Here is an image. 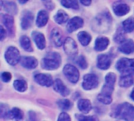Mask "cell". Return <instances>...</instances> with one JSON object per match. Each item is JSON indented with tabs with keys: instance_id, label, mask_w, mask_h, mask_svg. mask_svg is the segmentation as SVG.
Masks as SVG:
<instances>
[{
	"instance_id": "1f68e13d",
	"label": "cell",
	"mask_w": 134,
	"mask_h": 121,
	"mask_svg": "<svg viewBox=\"0 0 134 121\" xmlns=\"http://www.w3.org/2000/svg\"><path fill=\"white\" fill-rule=\"evenodd\" d=\"M61 5L68 9H79V8L78 0H61Z\"/></svg>"
},
{
	"instance_id": "5bb4252c",
	"label": "cell",
	"mask_w": 134,
	"mask_h": 121,
	"mask_svg": "<svg viewBox=\"0 0 134 121\" xmlns=\"http://www.w3.org/2000/svg\"><path fill=\"white\" fill-rule=\"evenodd\" d=\"M50 39L51 41L53 43V44L57 46V47H60L63 45L64 42H63V35L61 31L59 28H53L51 31L50 34Z\"/></svg>"
},
{
	"instance_id": "e0dca14e",
	"label": "cell",
	"mask_w": 134,
	"mask_h": 121,
	"mask_svg": "<svg viewBox=\"0 0 134 121\" xmlns=\"http://www.w3.org/2000/svg\"><path fill=\"white\" fill-rule=\"evenodd\" d=\"M20 62L22 67L27 69H34L38 66V60L34 57H22Z\"/></svg>"
},
{
	"instance_id": "44dd1931",
	"label": "cell",
	"mask_w": 134,
	"mask_h": 121,
	"mask_svg": "<svg viewBox=\"0 0 134 121\" xmlns=\"http://www.w3.org/2000/svg\"><path fill=\"white\" fill-rule=\"evenodd\" d=\"M31 36L35 45L39 50H43L46 47V39L42 33L34 31Z\"/></svg>"
},
{
	"instance_id": "ba28073f",
	"label": "cell",
	"mask_w": 134,
	"mask_h": 121,
	"mask_svg": "<svg viewBox=\"0 0 134 121\" xmlns=\"http://www.w3.org/2000/svg\"><path fill=\"white\" fill-rule=\"evenodd\" d=\"M97 28H99V31H105L111 24V17L109 13H102L95 19Z\"/></svg>"
},
{
	"instance_id": "ffe728a7",
	"label": "cell",
	"mask_w": 134,
	"mask_h": 121,
	"mask_svg": "<svg viewBox=\"0 0 134 121\" xmlns=\"http://www.w3.org/2000/svg\"><path fill=\"white\" fill-rule=\"evenodd\" d=\"M109 43L110 41L107 37H104V36L98 37L95 41L94 49L97 51H104L108 48Z\"/></svg>"
},
{
	"instance_id": "836d02e7",
	"label": "cell",
	"mask_w": 134,
	"mask_h": 121,
	"mask_svg": "<svg viewBox=\"0 0 134 121\" xmlns=\"http://www.w3.org/2000/svg\"><path fill=\"white\" fill-rule=\"evenodd\" d=\"M124 32H125V31H124L123 28H122V30L119 29V31H118L116 32V34L115 35L114 39H115V41L117 43L121 44L122 43H123V42L126 40V36H125V35H124Z\"/></svg>"
},
{
	"instance_id": "f35d334b",
	"label": "cell",
	"mask_w": 134,
	"mask_h": 121,
	"mask_svg": "<svg viewBox=\"0 0 134 121\" xmlns=\"http://www.w3.org/2000/svg\"><path fill=\"white\" fill-rule=\"evenodd\" d=\"M0 29H1V41H3L4 39L6 37V30L4 28L3 26H1Z\"/></svg>"
},
{
	"instance_id": "74e56055",
	"label": "cell",
	"mask_w": 134,
	"mask_h": 121,
	"mask_svg": "<svg viewBox=\"0 0 134 121\" xmlns=\"http://www.w3.org/2000/svg\"><path fill=\"white\" fill-rule=\"evenodd\" d=\"M59 121H70L71 120V117H69V115L66 113H61L57 119Z\"/></svg>"
},
{
	"instance_id": "83f0119b",
	"label": "cell",
	"mask_w": 134,
	"mask_h": 121,
	"mask_svg": "<svg viewBox=\"0 0 134 121\" xmlns=\"http://www.w3.org/2000/svg\"><path fill=\"white\" fill-rule=\"evenodd\" d=\"M2 6L4 8V9L9 13V14H13L15 15L17 13V6L16 5V3L14 2H11V1H8L5 2L4 4L2 1Z\"/></svg>"
},
{
	"instance_id": "cb8c5ba5",
	"label": "cell",
	"mask_w": 134,
	"mask_h": 121,
	"mask_svg": "<svg viewBox=\"0 0 134 121\" xmlns=\"http://www.w3.org/2000/svg\"><path fill=\"white\" fill-rule=\"evenodd\" d=\"M23 113L18 108H13L11 110H9L7 114L5 115V118L10 119V120H23Z\"/></svg>"
},
{
	"instance_id": "30bf717a",
	"label": "cell",
	"mask_w": 134,
	"mask_h": 121,
	"mask_svg": "<svg viewBox=\"0 0 134 121\" xmlns=\"http://www.w3.org/2000/svg\"><path fill=\"white\" fill-rule=\"evenodd\" d=\"M35 81L40 86L49 87L53 84V78L50 75L44 73H38L34 76Z\"/></svg>"
},
{
	"instance_id": "4316f807",
	"label": "cell",
	"mask_w": 134,
	"mask_h": 121,
	"mask_svg": "<svg viewBox=\"0 0 134 121\" xmlns=\"http://www.w3.org/2000/svg\"><path fill=\"white\" fill-rule=\"evenodd\" d=\"M20 46L25 51H27V52H32L33 51L31 39L27 35H22L20 38Z\"/></svg>"
},
{
	"instance_id": "6da1fadb",
	"label": "cell",
	"mask_w": 134,
	"mask_h": 121,
	"mask_svg": "<svg viewBox=\"0 0 134 121\" xmlns=\"http://www.w3.org/2000/svg\"><path fill=\"white\" fill-rule=\"evenodd\" d=\"M116 82V75L109 72L105 76V83L102 87L101 92L97 96V100L104 105H110L112 102V92L114 91L115 83Z\"/></svg>"
},
{
	"instance_id": "3957f363",
	"label": "cell",
	"mask_w": 134,
	"mask_h": 121,
	"mask_svg": "<svg viewBox=\"0 0 134 121\" xmlns=\"http://www.w3.org/2000/svg\"><path fill=\"white\" fill-rule=\"evenodd\" d=\"M61 64V57L57 52H50L42 60V68L46 70L57 69Z\"/></svg>"
},
{
	"instance_id": "ac0fdd59",
	"label": "cell",
	"mask_w": 134,
	"mask_h": 121,
	"mask_svg": "<svg viewBox=\"0 0 134 121\" xmlns=\"http://www.w3.org/2000/svg\"><path fill=\"white\" fill-rule=\"evenodd\" d=\"M130 6L127 4L123 3V2H117V3H115L113 6V11L115 14L119 17L127 14L130 12Z\"/></svg>"
},
{
	"instance_id": "52a82bcc",
	"label": "cell",
	"mask_w": 134,
	"mask_h": 121,
	"mask_svg": "<svg viewBox=\"0 0 134 121\" xmlns=\"http://www.w3.org/2000/svg\"><path fill=\"white\" fill-rule=\"evenodd\" d=\"M63 47H64V50L65 54L68 57H70L71 58H75L77 56L78 46H77L75 41L72 38H71V37L66 38V39L64 41Z\"/></svg>"
},
{
	"instance_id": "8d00e7d4",
	"label": "cell",
	"mask_w": 134,
	"mask_h": 121,
	"mask_svg": "<svg viewBox=\"0 0 134 121\" xmlns=\"http://www.w3.org/2000/svg\"><path fill=\"white\" fill-rule=\"evenodd\" d=\"M76 118L79 120H97V118L94 117H87V116H84V115H79L76 114Z\"/></svg>"
},
{
	"instance_id": "d6986e66",
	"label": "cell",
	"mask_w": 134,
	"mask_h": 121,
	"mask_svg": "<svg viewBox=\"0 0 134 121\" xmlns=\"http://www.w3.org/2000/svg\"><path fill=\"white\" fill-rule=\"evenodd\" d=\"M119 50L125 54H130L134 52V42L132 39H126L119 47Z\"/></svg>"
},
{
	"instance_id": "7c38bea8",
	"label": "cell",
	"mask_w": 134,
	"mask_h": 121,
	"mask_svg": "<svg viewBox=\"0 0 134 121\" xmlns=\"http://www.w3.org/2000/svg\"><path fill=\"white\" fill-rule=\"evenodd\" d=\"M84 24V20L82 18L79 17H74L70 20H68V23L67 24V31L69 33H71L79 28H82Z\"/></svg>"
},
{
	"instance_id": "7bdbcfd3",
	"label": "cell",
	"mask_w": 134,
	"mask_h": 121,
	"mask_svg": "<svg viewBox=\"0 0 134 121\" xmlns=\"http://www.w3.org/2000/svg\"><path fill=\"white\" fill-rule=\"evenodd\" d=\"M43 1H45V0H43Z\"/></svg>"
},
{
	"instance_id": "d4e9b609",
	"label": "cell",
	"mask_w": 134,
	"mask_h": 121,
	"mask_svg": "<svg viewBox=\"0 0 134 121\" xmlns=\"http://www.w3.org/2000/svg\"><path fill=\"white\" fill-rule=\"evenodd\" d=\"M132 75H122L119 79V86L122 87H129L133 84L134 79Z\"/></svg>"
},
{
	"instance_id": "484cf974",
	"label": "cell",
	"mask_w": 134,
	"mask_h": 121,
	"mask_svg": "<svg viewBox=\"0 0 134 121\" xmlns=\"http://www.w3.org/2000/svg\"><path fill=\"white\" fill-rule=\"evenodd\" d=\"M78 39L79 41V43L83 46H86L90 44V43L91 42V39H92V37L91 35L86 32V31H80L79 32L78 34Z\"/></svg>"
},
{
	"instance_id": "f546056e",
	"label": "cell",
	"mask_w": 134,
	"mask_h": 121,
	"mask_svg": "<svg viewBox=\"0 0 134 121\" xmlns=\"http://www.w3.org/2000/svg\"><path fill=\"white\" fill-rule=\"evenodd\" d=\"M122 28L126 33H130L134 31V19L130 17L122 22Z\"/></svg>"
},
{
	"instance_id": "8fae6325",
	"label": "cell",
	"mask_w": 134,
	"mask_h": 121,
	"mask_svg": "<svg viewBox=\"0 0 134 121\" xmlns=\"http://www.w3.org/2000/svg\"><path fill=\"white\" fill-rule=\"evenodd\" d=\"M2 21L4 26L5 27L6 30L8 31L10 36L14 35L15 32V27H14V18L13 16L9 14H2Z\"/></svg>"
},
{
	"instance_id": "277c9868",
	"label": "cell",
	"mask_w": 134,
	"mask_h": 121,
	"mask_svg": "<svg viewBox=\"0 0 134 121\" xmlns=\"http://www.w3.org/2000/svg\"><path fill=\"white\" fill-rule=\"evenodd\" d=\"M117 70L122 75L134 76V59L122 57L117 61Z\"/></svg>"
},
{
	"instance_id": "7a4b0ae2",
	"label": "cell",
	"mask_w": 134,
	"mask_h": 121,
	"mask_svg": "<svg viewBox=\"0 0 134 121\" xmlns=\"http://www.w3.org/2000/svg\"><path fill=\"white\" fill-rule=\"evenodd\" d=\"M113 116L119 120H134V106L128 102L120 104L115 108Z\"/></svg>"
},
{
	"instance_id": "4dcf8cb0",
	"label": "cell",
	"mask_w": 134,
	"mask_h": 121,
	"mask_svg": "<svg viewBox=\"0 0 134 121\" xmlns=\"http://www.w3.org/2000/svg\"><path fill=\"white\" fill-rule=\"evenodd\" d=\"M13 87L16 91L24 92L27 89V84L24 80H16L13 82Z\"/></svg>"
},
{
	"instance_id": "8992f818",
	"label": "cell",
	"mask_w": 134,
	"mask_h": 121,
	"mask_svg": "<svg viewBox=\"0 0 134 121\" xmlns=\"http://www.w3.org/2000/svg\"><path fill=\"white\" fill-rule=\"evenodd\" d=\"M5 59L10 65H16L20 61V51L15 46H9L5 53Z\"/></svg>"
},
{
	"instance_id": "b9f144b4",
	"label": "cell",
	"mask_w": 134,
	"mask_h": 121,
	"mask_svg": "<svg viewBox=\"0 0 134 121\" xmlns=\"http://www.w3.org/2000/svg\"><path fill=\"white\" fill-rule=\"evenodd\" d=\"M130 98L134 101V89L132 91V92H131V94H130Z\"/></svg>"
},
{
	"instance_id": "d6a6232c",
	"label": "cell",
	"mask_w": 134,
	"mask_h": 121,
	"mask_svg": "<svg viewBox=\"0 0 134 121\" xmlns=\"http://www.w3.org/2000/svg\"><path fill=\"white\" fill-rule=\"evenodd\" d=\"M57 103L58 107L60 109H62V110H69L71 108V106H72L71 102L69 100H68V99L59 100Z\"/></svg>"
},
{
	"instance_id": "9a60e30c",
	"label": "cell",
	"mask_w": 134,
	"mask_h": 121,
	"mask_svg": "<svg viewBox=\"0 0 134 121\" xmlns=\"http://www.w3.org/2000/svg\"><path fill=\"white\" fill-rule=\"evenodd\" d=\"M53 89L56 92L59 93L61 96L63 97H67L68 95H69L70 94V91L69 89L64 84V83L62 82L61 80L60 79H57L54 82H53Z\"/></svg>"
},
{
	"instance_id": "9c48e42d",
	"label": "cell",
	"mask_w": 134,
	"mask_h": 121,
	"mask_svg": "<svg viewBox=\"0 0 134 121\" xmlns=\"http://www.w3.org/2000/svg\"><path fill=\"white\" fill-rule=\"evenodd\" d=\"M99 84V79L97 75L89 73L84 76L82 81V87L86 91H90L97 88Z\"/></svg>"
},
{
	"instance_id": "5b68a950",
	"label": "cell",
	"mask_w": 134,
	"mask_h": 121,
	"mask_svg": "<svg viewBox=\"0 0 134 121\" xmlns=\"http://www.w3.org/2000/svg\"><path fill=\"white\" fill-rule=\"evenodd\" d=\"M63 73L67 80L71 83H77L79 80V72L76 67L72 65H65L63 69Z\"/></svg>"
},
{
	"instance_id": "7402d4cb",
	"label": "cell",
	"mask_w": 134,
	"mask_h": 121,
	"mask_svg": "<svg viewBox=\"0 0 134 121\" xmlns=\"http://www.w3.org/2000/svg\"><path fill=\"white\" fill-rule=\"evenodd\" d=\"M49 20V13L47 11L42 9L38 12L37 17H36V25L38 28H42L44 27Z\"/></svg>"
},
{
	"instance_id": "e575fe53",
	"label": "cell",
	"mask_w": 134,
	"mask_h": 121,
	"mask_svg": "<svg viewBox=\"0 0 134 121\" xmlns=\"http://www.w3.org/2000/svg\"><path fill=\"white\" fill-rule=\"evenodd\" d=\"M76 63L82 69H86L88 67V63H87L86 59L84 56H82V55L79 56L76 60Z\"/></svg>"
},
{
	"instance_id": "2e32d148",
	"label": "cell",
	"mask_w": 134,
	"mask_h": 121,
	"mask_svg": "<svg viewBox=\"0 0 134 121\" xmlns=\"http://www.w3.org/2000/svg\"><path fill=\"white\" fill-rule=\"evenodd\" d=\"M111 64V59L108 55L100 54L98 56L97 64L98 69L101 70H107L110 68Z\"/></svg>"
},
{
	"instance_id": "4fadbf2b",
	"label": "cell",
	"mask_w": 134,
	"mask_h": 121,
	"mask_svg": "<svg viewBox=\"0 0 134 121\" xmlns=\"http://www.w3.org/2000/svg\"><path fill=\"white\" fill-rule=\"evenodd\" d=\"M33 20H34V16L31 11L29 10L24 11L21 17V22H20V26L22 29L27 30L30 28L32 25Z\"/></svg>"
},
{
	"instance_id": "f1b7e54d",
	"label": "cell",
	"mask_w": 134,
	"mask_h": 121,
	"mask_svg": "<svg viewBox=\"0 0 134 121\" xmlns=\"http://www.w3.org/2000/svg\"><path fill=\"white\" fill-rule=\"evenodd\" d=\"M69 20V17L64 10H59L54 16V20L59 24H63Z\"/></svg>"
},
{
	"instance_id": "603a6c76",
	"label": "cell",
	"mask_w": 134,
	"mask_h": 121,
	"mask_svg": "<svg viewBox=\"0 0 134 121\" xmlns=\"http://www.w3.org/2000/svg\"><path fill=\"white\" fill-rule=\"evenodd\" d=\"M78 109L82 113L87 114L92 109V104L88 99H80L78 102Z\"/></svg>"
},
{
	"instance_id": "d590c367",
	"label": "cell",
	"mask_w": 134,
	"mask_h": 121,
	"mask_svg": "<svg viewBox=\"0 0 134 121\" xmlns=\"http://www.w3.org/2000/svg\"><path fill=\"white\" fill-rule=\"evenodd\" d=\"M11 78H12V76H11V74H10L9 72H2V75H1V79H2V80L4 83H8V82H9L10 80H11Z\"/></svg>"
},
{
	"instance_id": "60d3db41",
	"label": "cell",
	"mask_w": 134,
	"mask_h": 121,
	"mask_svg": "<svg viewBox=\"0 0 134 121\" xmlns=\"http://www.w3.org/2000/svg\"><path fill=\"white\" fill-rule=\"evenodd\" d=\"M28 0H18V2L20 3V4H25Z\"/></svg>"
},
{
	"instance_id": "ab89813d",
	"label": "cell",
	"mask_w": 134,
	"mask_h": 121,
	"mask_svg": "<svg viewBox=\"0 0 134 121\" xmlns=\"http://www.w3.org/2000/svg\"><path fill=\"white\" fill-rule=\"evenodd\" d=\"M80 2L83 5V6H88L91 4L92 2V0H80Z\"/></svg>"
}]
</instances>
